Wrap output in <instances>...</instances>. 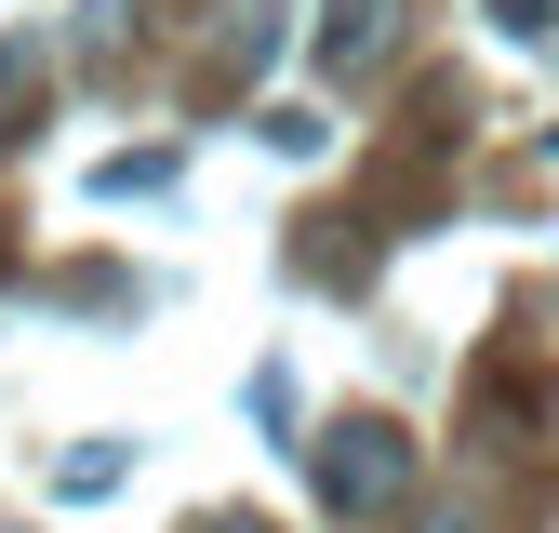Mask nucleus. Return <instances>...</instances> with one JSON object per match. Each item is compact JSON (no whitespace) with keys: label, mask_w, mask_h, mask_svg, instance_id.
<instances>
[{"label":"nucleus","mask_w":559,"mask_h":533,"mask_svg":"<svg viewBox=\"0 0 559 533\" xmlns=\"http://www.w3.org/2000/svg\"><path fill=\"white\" fill-rule=\"evenodd\" d=\"M320 494H333L346 520L400 507V494H413V440H400V427H373V414H360V427H333V440H320Z\"/></svg>","instance_id":"f257e3e1"},{"label":"nucleus","mask_w":559,"mask_h":533,"mask_svg":"<svg viewBox=\"0 0 559 533\" xmlns=\"http://www.w3.org/2000/svg\"><path fill=\"white\" fill-rule=\"evenodd\" d=\"M386 54H400V0H333L320 14V67L333 81H373Z\"/></svg>","instance_id":"f03ea898"},{"label":"nucleus","mask_w":559,"mask_h":533,"mask_svg":"<svg viewBox=\"0 0 559 533\" xmlns=\"http://www.w3.org/2000/svg\"><path fill=\"white\" fill-rule=\"evenodd\" d=\"M27 107H40V54H27V40H0V147L27 133Z\"/></svg>","instance_id":"7ed1b4c3"},{"label":"nucleus","mask_w":559,"mask_h":533,"mask_svg":"<svg viewBox=\"0 0 559 533\" xmlns=\"http://www.w3.org/2000/svg\"><path fill=\"white\" fill-rule=\"evenodd\" d=\"M493 27H520V40H546V27H559V0H493Z\"/></svg>","instance_id":"20e7f679"},{"label":"nucleus","mask_w":559,"mask_h":533,"mask_svg":"<svg viewBox=\"0 0 559 533\" xmlns=\"http://www.w3.org/2000/svg\"><path fill=\"white\" fill-rule=\"evenodd\" d=\"M200 533H266V520H200Z\"/></svg>","instance_id":"39448f33"}]
</instances>
